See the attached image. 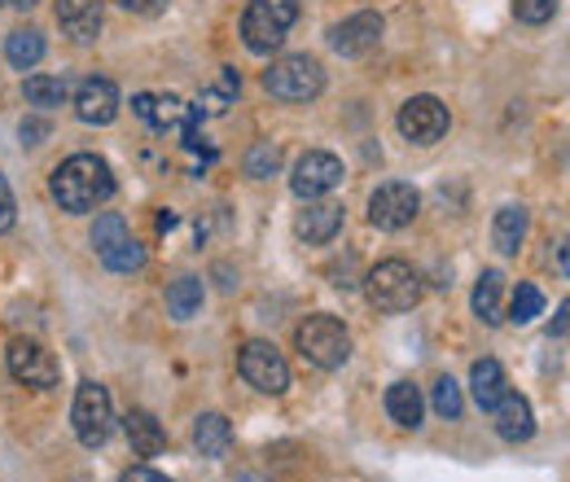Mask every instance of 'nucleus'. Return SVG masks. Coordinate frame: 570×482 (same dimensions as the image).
I'll use <instances>...</instances> for the list:
<instances>
[{
  "label": "nucleus",
  "instance_id": "obj_30",
  "mask_svg": "<svg viewBox=\"0 0 570 482\" xmlns=\"http://www.w3.org/2000/svg\"><path fill=\"white\" fill-rule=\"evenodd\" d=\"M101 264H106L110 273H137V268H145V246L132 242V237H124L115 250L101 255Z\"/></svg>",
  "mask_w": 570,
  "mask_h": 482
},
{
  "label": "nucleus",
  "instance_id": "obj_28",
  "mask_svg": "<svg viewBox=\"0 0 570 482\" xmlns=\"http://www.w3.org/2000/svg\"><path fill=\"white\" fill-rule=\"evenodd\" d=\"M124 237H128V224H124V215H119V210L97 215V224H92V250H97V255L115 250Z\"/></svg>",
  "mask_w": 570,
  "mask_h": 482
},
{
  "label": "nucleus",
  "instance_id": "obj_12",
  "mask_svg": "<svg viewBox=\"0 0 570 482\" xmlns=\"http://www.w3.org/2000/svg\"><path fill=\"white\" fill-rule=\"evenodd\" d=\"M377 40H382V13H373V9L352 13L347 22H338V27L330 31L334 53H343V58H360V53L377 49Z\"/></svg>",
  "mask_w": 570,
  "mask_h": 482
},
{
  "label": "nucleus",
  "instance_id": "obj_38",
  "mask_svg": "<svg viewBox=\"0 0 570 482\" xmlns=\"http://www.w3.org/2000/svg\"><path fill=\"white\" fill-rule=\"evenodd\" d=\"M553 334H558V338H567V303L558 307V321H553Z\"/></svg>",
  "mask_w": 570,
  "mask_h": 482
},
{
  "label": "nucleus",
  "instance_id": "obj_20",
  "mask_svg": "<svg viewBox=\"0 0 570 482\" xmlns=\"http://www.w3.org/2000/svg\"><path fill=\"white\" fill-rule=\"evenodd\" d=\"M124 430H128V443H132L137 456H158V452L167 447V434H163V425H158V416L154 413H141V409L128 413Z\"/></svg>",
  "mask_w": 570,
  "mask_h": 482
},
{
  "label": "nucleus",
  "instance_id": "obj_9",
  "mask_svg": "<svg viewBox=\"0 0 570 482\" xmlns=\"http://www.w3.org/2000/svg\"><path fill=\"white\" fill-rule=\"evenodd\" d=\"M338 185H343V163H338L334 154H325V149H307V154L294 163V176H289L294 198L316 203V198L334 194Z\"/></svg>",
  "mask_w": 570,
  "mask_h": 482
},
{
  "label": "nucleus",
  "instance_id": "obj_4",
  "mask_svg": "<svg viewBox=\"0 0 570 482\" xmlns=\"http://www.w3.org/2000/svg\"><path fill=\"white\" fill-rule=\"evenodd\" d=\"M364 281H368V285H364V289H368V303L382 307V312H409V307H417V298H422V276H417L413 264H404V259L377 264Z\"/></svg>",
  "mask_w": 570,
  "mask_h": 482
},
{
  "label": "nucleus",
  "instance_id": "obj_5",
  "mask_svg": "<svg viewBox=\"0 0 570 482\" xmlns=\"http://www.w3.org/2000/svg\"><path fill=\"white\" fill-rule=\"evenodd\" d=\"M264 88L273 97H282V101H312L325 88V70L307 53H289V58H282V62H273V67L264 70Z\"/></svg>",
  "mask_w": 570,
  "mask_h": 482
},
{
  "label": "nucleus",
  "instance_id": "obj_24",
  "mask_svg": "<svg viewBox=\"0 0 570 482\" xmlns=\"http://www.w3.org/2000/svg\"><path fill=\"white\" fill-rule=\"evenodd\" d=\"M527 210L522 207H500L497 210V224H492V242H497L500 255H513L518 246H522V237H527Z\"/></svg>",
  "mask_w": 570,
  "mask_h": 482
},
{
  "label": "nucleus",
  "instance_id": "obj_17",
  "mask_svg": "<svg viewBox=\"0 0 570 482\" xmlns=\"http://www.w3.org/2000/svg\"><path fill=\"white\" fill-rule=\"evenodd\" d=\"M492 416H497V434L504 439V443H527L531 434H535V416H531V404L522 400V395H504L497 409H492Z\"/></svg>",
  "mask_w": 570,
  "mask_h": 482
},
{
  "label": "nucleus",
  "instance_id": "obj_35",
  "mask_svg": "<svg viewBox=\"0 0 570 482\" xmlns=\"http://www.w3.org/2000/svg\"><path fill=\"white\" fill-rule=\"evenodd\" d=\"M119 482H171V479H163V474H158V470H149V465H132Z\"/></svg>",
  "mask_w": 570,
  "mask_h": 482
},
{
  "label": "nucleus",
  "instance_id": "obj_34",
  "mask_svg": "<svg viewBox=\"0 0 570 482\" xmlns=\"http://www.w3.org/2000/svg\"><path fill=\"white\" fill-rule=\"evenodd\" d=\"M18 224V207H13V194H9V180L0 176V233H9Z\"/></svg>",
  "mask_w": 570,
  "mask_h": 482
},
{
  "label": "nucleus",
  "instance_id": "obj_39",
  "mask_svg": "<svg viewBox=\"0 0 570 482\" xmlns=\"http://www.w3.org/2000/svg\"><path fill=\"white\" fill-rule=\"evenodd\" d=\"M9 4H13V9H31L36 0H9Z\"/></svg>",
  "mask_w": 570,
  "mask_h": 482
},
{
  "label": "nucleus",
  "instance_id": "obj_16",
  "mask_svg": "<svg viewBox=\"0 0 570 482\" xmlns=\"http://www.w3.org/2000/svg\"><path fill=\"white\" fill-rule=\"evenodd\" d=\"M145 124H154L158 132H167V128H176L180 137L189 140V145H198V110L194 106H185L180 97H154L149 101V119Z\"/></svg>",
  "mask_w": 570,
  "mask_h": 482
},
{
  "label": "nucleus",
  "instance_id": "obj_18",
  "mask_svg": "<svg viewBox=\"0 0 570 482\" xmlns=\"http://www.w3.org/2000/svg\"><path fill=\"white\" fill-rule=\"evenodd\" d=\"M470 391H474V404L483 409V413H492L500 400L509 395V382H504V368H500L497 360H479L474 368H470Z\"/></svg>",
  "mask_w": 570,
  "mask_h": 482
},
{
  "label": "nucleus",
  "instance_id": "obj_31",
  "mask_svg": "<svg viewBox=\"0 0 570 482\" xmlns=\"http://www.w3.org/2000/svg\"><path fill=\"white\" fill-rule=\"evenodd\" d=\"M465 409V400H461V386L452 382V377H439L434 382V413L443 416V421H456Z\"/></svg>",
  "mask_w": 570,
  "mask_h": 482
},
{
  "label": "nucleus",
  "instance_id": "obj_25",
  "mask_svg": "<svg viewBox=\"0 0 570 482\" xmlns=\"http://www.w3.org/2000/svg\"><path fill=\"white\" fill-rule=\"evenodd\" d=\"M198 307H203V281H198V276L171 281V289H167V312H171L176 321H194Z\"/></svg>",
  "mask_w": 570,
  "mask_h": 482
},
{
  "label": "nucleus",
  "instance_id": "obj_32",
  "mask_svg": "<svg viewBox=\"0 0 570 482\" xmlns=\"http://www.w3.org/2000/svg\"><path fill=\"white\" fill-rule=\"evenodd\" d=\"M233 92H237V75H233V70H224V83H219V88H207V92H203V101H198L194 110H198V115H203V110H207V115H219V110L228 106V97H233Z\"/></svg>",
  "mask_w": 570,
  "mask_h": 482
},
{
  "label": "nucleus",
  "instance_id": "obj_23",
  "mask_svg": "<svg viewBox=\"0 0 570 482\" xmlns=\"http://www.w3.org/2000/svg\"><path fill=\"white\" fill-rule=\"evenodd\" d=\"M4 58H9V67L31 70L40 58H45V36H40L36 27H18V31H9V40H4Z\"/></svg>",
  "mask_w": 570,
  "mask_h": 482
},
{
  "label": "nucleus",
  "instance_id": "obj_33",
  "mask_svg": "<svg viewBox=\"0 0 570 482\" xmlns=\"http://www.w3.org/2000/svg\"><path fill=\"white\" fill-rule=\"evenodd\" d=\"M513 13H518V22L544 27V22L558 13V0H513Z\"/></svg>",
  "mask_w": 570,
  "mask_h": 482
},
{
  "label": "nucleus",
  "instance_id": "obj_29",
  "mask_svg": "<svg viewBox=\"0 0 570 482\" xmlns=\"http://www.w3.org/2000/svg\"><path fill=\"white\" fill-rule=\"evenodd\" d=\"M277 167H282V149L273 140H259V145L246 149V176L250 180H268Z\"/></svg>",
  "mask_w": 570,
  "mask_h": 482
},
{
  "label": "nucleus",
  "instance_id": "obj_11",
  "mask_svg": "<svg viewBox=\"0 0 570 482\" xmlns=\"http://www.w3.org/2000/svg\"><path fill=\"white\" fill-rule=\"evenodd\" d=\"M400 132L413 140V145H434V140L448 132V106L439 97H413V101H404Z\"/></svg>",
  "mask_w": 570,
  "mask_h": 482
},
{
  "label": "nucleus",
  "instance_id": "obj_37",
  "mask_svg": "<svg viewBox=\"0 0 570 482\" xmlns=\"http://www.w3.org/2000/svg\"><path fill=\"white\" fill-rule=\"evenodd\" d=\"M45 132H49V124H40V119H27V124H22V140H27V145H40Z\"/></svg>",
  "mask_w": 570,
  "mask_h": 482
},
{
  "label": "nucleus",
  "instance_id": "obj_15",
  "mask_svg": "<svg viewBox=\"0 0 570 482\" xmlns=\"http://www.w3.org/2000/svg\"><path fill=\"white\" fill-rule=\"evenodd\" d=\"M58 27L75 45H92L101 36V0H58Z\"/></svg>",
  "mask_w": 570,
  "mask_h": 482
},
{
  "label": "nucleus",
  "instance_id": "obj_21",
  "mask_svg": "<svg viewBox=\"0 0 570 482\" xmlns=\"http://www.w3.org/2000/svg\"><path fill=\"white\" fill-rule=\"evenodd\" d=\"M422 391L413 386V382H395L391 391H386V413L395 425H404V430H417L422 425Z\"/></svg>",
  "mask_w": 570,
  "mask_h": 482
},
{
  "label": "nucleus",
  "instance_id": "obj_36",
  "mask_svg": "<svg viewBox=\"0 0 570 482\" xmlns=\"http://www.w3.org/2000/svg\"><path fill=\"white\" fill-rule=\"evenodd\" d=\"M115 4H124L128 13H158L167 0H115Z\"/></svg>",
  "mask_w": 570,
  "mask_h": 482
},
{
  "label": "nucleus",
  "instance_id": "obj_10",
  "mask_svg": "<svg viewBox=\"0 0 570 482\" xmlns=\"http://www.w3.org/2000/svg\"><path fill=\"white\" fill-rule=\"evenodd\" d=\"M4 364H9L13 382H22V386H36V391L58 386V360H53V351H45L40 343H27V338L9 343Z\"/></svg>",
  "mask_w": 570,
  "mask_h": 482
},
{
  "label": "nucleus",
  "instance_id": "obj_2",
  "mask_svg": "<svg viewBox=\"0 0 570 482\" xmlns=\"http://www.w3.org/2000/svg\"><path fill=\"white\" fill-rule=\"evenodd\" d=\"M294 343H298L307 364H316V368H325V373H330V368H343V364L352 360V334H347L343 321H334V316H307V321L298 325Z\"/></svg>",
  "mask_w": 570,
  "mask_h": 482
},
{
  "label": "nucleus",
  "instance_id": "obj_3",
  "mask_svg": "<svg viewBox=\"0 0 570 482\" xmlns=\"http://www.w3.org/2000/svg\"><path fill=\"white\" fill-rule=\"evenodd\" d=\"M298 18V0H250L242 13V40L250 53H273Z\"/></svg>",
  "mask_w": 570,
  "mask_h": 482
},
{
  "label": "nucleus",
  "instance_id": "obj_27",
  "mask_svg": "<svg viewBox=\"0 0 570 482\" xmlns=\"http://www.w3.org/2000/svg\"><path fill=\"white\" fill-rule=\"evenodd\" d=\"M540 312H544V294H540L531 281H518V289H513V298H509V321H513V325H531Z\"/></svg>",
  "mask_w": 570,
  "mask_h": 482
},
{
  "label": "nucleus",
  "instance_id": "obj_6",
  "mask_svg": "<svg viewBox=\"0 0 570 482\" xmlns=\"http://www.w3.org/2000/svg\"><path fill=\"white\" fill-rule=\"evenodd\" d=\"M71 421H75V434H79L83 447H101V443L110 439V421H115L110 391H106L101 382H83V386L75 391Z\"/></svg>",
  "mask_w": 570,
  "mask_h": 482
},
{
  "label": "nucleus",
  "instance_id": "obj_19",
  "mask_svg": "<svg viewBox=\"0 0 570 482\" xmlns=\"http://www.w3.org/2000/svg\"><path fill=\"white\" fill-rule=\"evenodd\" d=\"M194 447L203 452V456H228V447H233V425H228V416L219 413H203L198 416V425H194Z\"/></svg>",
  "mask_w": 570,
  "mask_h": 482
},
{
  "label": "nucleus",
  "instance_id": "obj_1",
  "mask_svg": "<svg viewBox=\"0 0 570 482\" xmlns=\"http://www.w3.org/2000/svg\"><path fill=\"white\" fill-rule=\"evenodd\" d=\"M110 194H115V176H110V163L97 154H75L53 171V198L71 215L97 210L101 203H110Z\"/></svg>",
  "mask_w": 570,
  "mask_h": 482
},
{
  "label": "nucleus",
  "instance_id": "obj_7",
  "mask_svg": "<svg viewBox=\"0 0 570 482\" xmlns=\"http://www.w3.org/2000/svg\"><path fill=\"white\" fill-rule=\"evenodd\" d=\"M417 210H422V194H417L413 185H404V180H386V185H377L373 198H368V219H373V228H382V233L409 228V224L417 219Z\"/></svg>",
  "mask_w": 570,
  "mask_h": 482
},
{
  "label": "nucleus",
  "instance_id": "obj_22",
  "mask_svg": "<svg viewBox=\"0 0 570 482\" xmlns=\"http://www.w3.org/2000/svg\"><path fill=\"white\" fill-rule=\"evenodd\" d=\"M474 312L483 316V325H500L504 321V276L497 268H488V273L479 276V285H474Z\"/></svg>",
  "mask_w": 570,
  "mask_h": 482
},
{
  "label": "nucleus",
  "instance_id": "obj_13",
  "mask_svg": "<svg viewBox=\"0 0 570 482\" xmlns=\"http://www.w3.org/2000/svg\"><path fill=\"white\" fill-rule=\"evenodd\" d=\"M75 115L83 124H97V128L101 124H115V115H119V88L110 79H101V75L83 79L79 92H75Z\"/></svg>",
  "mask_w": 570,
  "mask_h": 482
},
{
  "label": "nucleus",
  "instance_id": "obj_26",
  "mask_svg": "<svg viewBox=\"0 0 570 482\" xmlns=\"http://www.w3.org/2000/svg\"><path fill=\"white\" fill-rule=\"evenodd\" d=\"M22 92H27V101H31V106H40V110H53V106H62V101L71 97L67 79H53V75H31Z\"/></svg>",
  "mask_w": 570,
  "mask_h": 482
},
{
  "label": "nucleus",
  "instance_id": "obj_14",
  "mask_svg": "<svg viewBox=\"0 0 570 482\" xmlns=\"http://www.w3.org/2000/svg\"><path fill=\"white\" fill-rule=\"evenodd\" d=\"M338 228H343V207H338V203H307V207L298 210V219H294V233H298L307 246L334 242Z\"/></svg>",
  "mask_w": 570,
  "mask_h": 482
},
{
  "label": "nucleus",
  "instance_id": "obj_8",
  "mask_svg": "<svg viewBox=\"0 0 570 482\" xmlns=\"http://www.w3.org/2000/svg\"><path fill=\"white\" fill-rule=\"evenodd\" d=\"M237 368L264 395H285L289 391V364L273 343H246L237 351Z\"/></svg>",
  "mask_w": 570,
  "mask_h": 482
}]
</instances>
